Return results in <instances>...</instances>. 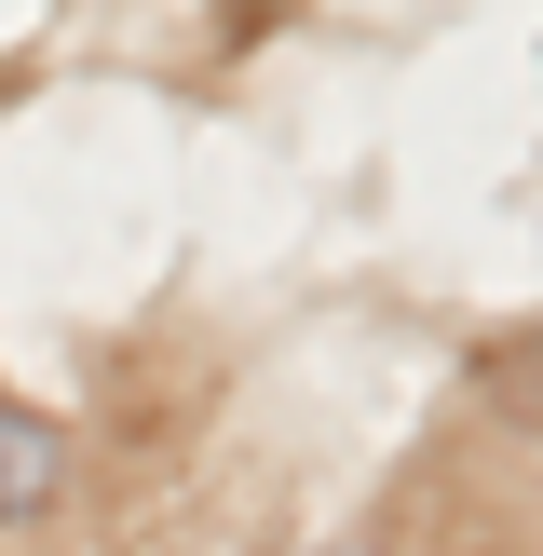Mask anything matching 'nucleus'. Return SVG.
I'll use <instances>...</instances> for the list:
<instances>
[{
	"label": "nucleus",
	"mask_w": 543,
	"mask_h": 556,
	"mask_svg": "<svg viewBox=\"0 0 543 556\" xmlns=\"http://www.w3.org/2000/svg\"><path fill=\"white\" fill-rule=\"evenodd\" d=\"M54 476H68V448H54V421H27V407H0V516H41Z\"/></svg>",
	"instance_id": "1"
}]
</instances>
